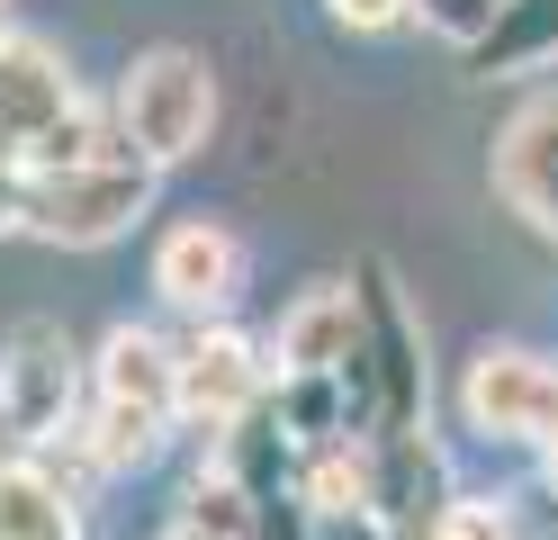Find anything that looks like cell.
<instances>
[{
  "label": "cell",
  "mask_w": 558,
  "mask_h": 540,
  "mask_svg": "<svg viewBox=\"0 0 558 540\" xmlns=\"http://www.w3.org/2000/svg\"><path fill=\"white\" fill-rule=\"evenodd\" d=\"M352 307H361V351L333 370L342 406H352V442H397V432H424V324H414L405 288L388 262H361L352 271Z\"/></svg>",
  "instance_id": "obj_1"
},
{
  "label": "cell",
  "mask_w": 558,
  "mask_h": 540,
  "mask_svg": "<svg viewBox=\"0 0 558 540\" xmlns=\"http://www.w3.org/2000/svg\"><path fill=\"white\" fill-rule=\"evenodd\" d=\"M171 423H181V379H171V343L145 324H118L90 360V415L73 423V442L90 451V468H145Z\"/></svg>",
  "instance_id": "obj_2"
},
{
  "label": "cell",
  "mask_w": 558,
  "mask_h": 540,
  "mask_svg": "<svg viewBox=\"0 0 558 540\" xmlns=\"http://www.w3.org/2000/svg\"><path fill=\"white\" fill-rule=\"evenodd\" d=\"M109 127H118V144H126L145 171L190 163L198 144H207V127H217V72H207V55H190V46L135 55V63L118 72Z\"/></svg>",
  "instance_id": "obj_3"
},
{
  "label": "cell",
  "mask_w": 558,
  "mask_h": 540,
  "mask_svg": "<svg viewBox=\"0 0 558 540\" xmlns=\"http://www.w3.org/2000/svg\"><path fill=\"white\" fill-rule=\"evenodd\" d=\"M145 207H154V171L135 154H99V163H73V171H27V216L19 226L46 235V243H109Z\"/></svg>",
  "instance_id": "obj_4"
},
{
  "label": "cell",
  "mask_w": 558,
  "mask_h": 540,
  "mask_svg": "<svg viewBox=\"0 0 558 540\" xmlns=\"http://www.w3.org/2000/svg\"><path fill=\"white\" fill-rule=\"evenodd\" d=\"M73 415H82V351H73L63 324L27 315L19 334L0 343V432H10L19 459H27V451H46L54 432H73Z\"/></svg>",
  "instance_id": "obj_5"
},
{
  "label": "cell",
  "mask_w": 558,
  "mask_h": 540,
  "mask_svg": "<svg viewBox=\"0 0 558 540\" xmlns=\"http://www.w3.org/2000/svg\"><path fill=\"white\" fill-rule=\"evenodd\" d=\"M460 415L486 442H522V451H558V360L486 343L460 370Z\"/></svg>",
  "instance_id": "obj_6"
},
{
  "label": "cell",
  "mask_w": 558,
  "mask_h": 540,
  "mask_svg": "<svg viewBox=\"0 0 558 540\" xmlns=\"http://www.w3.org/2000/svg\"><path fill=\"white\" fill-rule=\"evenodd\" d=\"M171 379H181V423L234 432L253 406H270V360L234 324H198L190 343H171Z\"/></svg>",
  "instance_id": "obj_7"
},
{
  "label": "cell",
  "mask_w": 558,
  "mask_h": 540,
  "mask_svg": "<svg viewBox=\"0 0 558 540\" xmlns=\"http://www.w3.org/2000/svg\"><path fill=\"white\" fill-rule=\"evenodd\" d=\"M486 171H496V199L522 216V226H541V235L558 243V91L522 99L513 118L496 127Z\"/></svg>",
  "instance_id": "obj_8"
},
{
  "label": "cell",
  "mask_w": 558,
  "mask_h": 540,
  "mask_svg": "<svg viewBox=\"0 0 558 540\" xmlns=\"http://www.w3.org/2000/svg\"><path fill=\"white\" fill-rule=\"evenodd\" d=\"M450 468L424 432H397V442H369V514L388 523V540H433L450 514Z\"/></svg>",
  "instance_id": "obj_9"
},
{
  "label": "cell",
  "mask_w": 558,
  "mask_h": 540,
  "mask_svg": "<svg viewBox=\"0 0 558 540\" xmlns=\"http://www.w3.org/2000/svg\"><path fill=\"white\" fill-rule=\"evenodd\" d=\"M154 288H162V307L217 324L234 307V288H243V243L226 226H207V216H190V226H171L154 243Z\"/></svg>",
  "instance_id": "obj_10"
},
{
  "label": "cell",
  "mask_w": 558,
  "mask_h": 540,
  "mask_svg": "<svg viewBox=\"0 0 558 540\" xmlns=\"http://www.w3.org/2000/svg\"><path fill=\"white\" fill-rule=\"evenodd\" d=\"M352 351H361V307H352V288H342V279L306 288V298L279 315V334H270L279 379H333Z\"/></svg>",
  "instance_id": "obj_11"
},
{
  "label": "cell",
  "mask_w": 558,
  "mask_h": 540,
  "mask_svg": "<svg viewBox=\"0 0 558 540\" xmlns=\"http://www.w3.org/2000/svg\"><path fill=\"white\" fill-rule=\"evenodd\" d=\"M217 478H234L243 495H289L298 487V442H289V432H279V415L270 406H253V415H243L234 432H217Z\"/></svg>",
  "instance_id": "obj_12"
},
{
  "label": "cell",
  "mask_w": 558,
  "mask_h": 540,
  "mask_svg": "<svg viewBox=\"0 0 558 540\" xmlns=\"http://www.w3.org/2000/svg\"><path fill=\"white\" fill-rule=\"evenodd\" d=\"M558 63V0H505L496 27L469 46V72L477 82H505V72H541Z\"/></svg>",
  "instance_id": "obj_13"
},
{
  "label": "cell",
  "mask_w": 558,
  "mask_h": 540,
  "mask_svg": "<svg viewBox=\"0 0 558 540\" xmlns=\"http://www.w3.org/2000/svg\"><path fill=\"white\" fill-rule=\"evenodd\" d=\"M0 540H82V504L37 459H19V468H0Z\"/></svg>",
  "instance_id": "obj_14"
},
{
  "label": "cell",
  "mask_w": 558,
  "mask_h": 540,
  "mask_svg": "<svg viewBox=\"0 0 558 540\" xmlns=\"http://www.w3.org/2000/svg\"><path fill=\"white\" fill-rule=\"evenodd\" d=\"M270 415L298 451H325V442H352V406H342L333 379H270Z\"/></svg>",
  "instance_id": "obj_15"
},
{
  "label": "cell",
  "mask_w": 558,
  "mask_h": 540,
  "mask_svg": "<svg viewBox=\"0 0 558 540\" xmlns=\"http://www.w3.org/2000/svg\"><path fill=\"white\" fill-rule=\"evenodd\" d=\"M190 531H207V540H243V531H253V495L207 468V478L190 487Z\"/></svg>",
  "instance_id": "obj_16"
},
{
  "label": "cell",
  "mask_w": 558,
  "mask_h": 540,
  "mask_svg": "<svg viewBox=\"0 0 558 540\" xmlns=\"http://www.w3.org/2000/svg\"><path fill=\"white\" fill-rule=\"evenodd\" d=\"M496 10H505V0H414V19H424L433 36H450V46H460V55L477 46L486 27H496Z\"/></svg>",
  "instance_id": "obj_17"
},
{
  "label": "cell",
  "mask_w": 558,
  "mask_h": 540,
  "mask_svg": "<svg viewBox=\"0 0 558 540\" xmlns=\"http://www.w3.org/2000/svg\"><path fill=\"white\" fill-rule=\"evenodd\" d=\"M433 540H513V514H505V504H450V514H441V531Z\"/></svg>",
  "instance_id": "obj_18"
},
{
  "label": "cell",
  "mask_w": 558,
  "mask_h": 540,
  "mask_svg": "<svg viewBox=\"0 0 558 540\" xmlns=\"http://www.w3.org/2000/svg\"><path fill=\"white\" fill-rule=\"evenodd\" d=\"M325 10H333V27H352V36H388V27L414 19V0H325Z\"/></svg>",
  "instance_id": "obj_19"
},
{
  "label": "cell",
  "mask_w": 558,
  "mask_h": 540,
  "mask_svg": "<svg viewBox=\"0 0 558 540\" xmlns=\"http://www.w3.org/2000/svg\"><path fill=\"white\" fill-rule=\"evenodd\" d=\"M306 531H316V514H306L298 495H262V504H253V531H243V540H306Z\"/></svg>",
  "instance_id": "obj_20"
},
{
  "label": "cell",
  "mask_w": 558,
  "mask_h": 540,
  "mask_svg": "<svg viewBox=\"0 0 558 540\" xmlns=\"http://www.w3.org/2000/svg\"><path fill=\"white\" fill-rule=\"evenodd\" d=\"M306 540H388V523H378V514H316Z\"/></svg>",
  "instance_id": "obj_21"
},
{
  "label": "cell",
  "mask_w": 558,
  "mask_h": 540,
  "mask_svg": "<svg viewBox=\"0 0 558 540\" xmlns=\"http://www.w3.org/2000/svg\"><path fill=\"white\" fill-rule=\"evenodd\" d=\"M19 216H27V171H19V163H0V235H10Z\"/></svg>",
  "instance_id": "obj_22"
},
{
  "label": "cell",
  "mask_w": 558,
  "mask_h": 540,
  "mask_svg": "<svg viewBox=\"0 0 558 540\" xmlns=\"http://www.w3.org/2000/svg\"><path fill=\"white\" fill-rule=\"evenodd\" d=\"M171 540H207V531H190V523H181V531H171Z\"/></svg>",
  "instance_id": "obj_23"
},
{
  "label": "cell",
  "mask_w": 558,
  "mask_h": 540,
  "mask_svg": "<svg viewBox=\"0 0 558 540\" xmlns=\"http://www.w3.org/2000/svg\"><path fill=\"white\" fill-rule=\"evenodd\" d=\"M0 10H10V0H0Z\"/></svg>",
  "instance_id": "obj_24"
}]
</instances>
